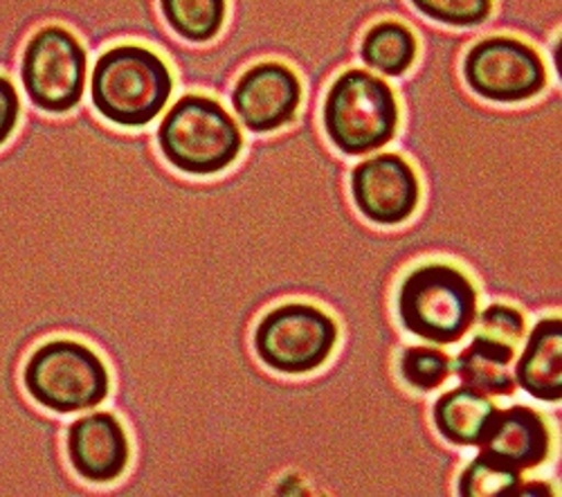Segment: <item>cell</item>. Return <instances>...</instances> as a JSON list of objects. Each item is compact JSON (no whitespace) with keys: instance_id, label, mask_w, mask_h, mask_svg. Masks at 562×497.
Segmentation results:
<instances>
[{"instance_id":"obj_17","label":"cell","mask_w":562,"mask_h":497,"mask_svg":"<svg viewBox=\"0 0 562 497\" xmlns=\"http://www.w3.org/2000/svg\"><path fill=\"white\" fill-rule=\"evenodd\" d=\"M169 30L187 43L214 41L227 14V0H160Z\"/></svg>"},{"instance_id":"obj_19","label":"cell","mask_w":562,"mask_h":497,"mask_svg":"<svg viewBox=\"0 0 562 497\" xmlns=\"http://www.w3.org/2000/svg\"><path fill=\"white\" fill-rule=\"evenodd\" d=\"M450 372V355L435 347H409L401 358L403 381L418 392H432L441 387L448 381Z\"/></svg>"},{"instance_id":"obj_2","label":"cell","mask_w":562,"mask_h":497,"mask_svg":"<svg viewBox=\"0 0 562 497\" xmlns=\"http://www.w3.org/2000/svg\"><path fill=\"white\" fill-rule=\"evenodd\" d=\"M173 95L167 61L143 45H115L98 57L90 75V102L100 117L120 128L156 122Z\"/></svg>"},{"instance_id":"obj_8","label":"cell","mask_w":562,"mask_h":497,"mask_svg":"<svg viewBox=\"0 0 562 497\" xmlns=\"http://www.w3.org/2000/svg\"><path fill=\"white\" fill-rule=\"evenodd\" d=\"M463 79L482 100L520 104L542 93L547 66L529 43L513 36H488L468 50Z\"/></svg>"},{"instance_id":"obj_18","label":"cell","mask_w":562,"mask_h":497,"mask_svg":"<svg viewBox=\"0 0 562 497\" xmlns=\"http://www.w3.org/2000/svg\"><path fill=\"white\" fill-rule=\"evenodd\" d=\"M522 484V473L513 471L486 455H477L459 477L463 497H515Z\"/></svg>"},{"instance_id":"obj_14","label":"cell","mask_w":562,"mask_h":497,"mask_svg":"<svg viewBox=\"0 0 562 497\" xmlns=\"http://www.w3.org/2000/svg\"><path fill=\"white\" fill-rule=\"evenodd\" d=\"M495 410V403L486 394L461 385L435 400L432 421L446 441L468 448L480 445Z\"/></svg>"},{"instance_id":"obj_16","label":"cell","mask_w":562,"mask_h":497,"mask_svg":"<svg viewBox=\"0 0 562 497\" xmlns=\"http://www.w3.org/2000/svg\"><path fill=\"white\" fill-rule=\"evenodd\" d=\"M416 36L398 21H381L373 25L362 43L360 59L367 68L387 77H403L416 61Z\"/></svg>"},{"instance_id":"obj_13","label":"cell","mask_w":562,"mask_h":497,"mask_svg":"<svg viewBox=\"0 0 562 497\" xmlns=\"http://www.w3.org/2000/svg\"><path fill=\"white\" fill-rule=\"evenodd\" d=\"M515 383L547 403L562 398V323L555 318L533 327L515 365Z\"/></svg>"},{"instance_id":"obj_11","label":"cell","mask_w":562,"mask_h":497,"mask_svg":"<svg viewBox=\"0 0 562 497\" xmlns=\"http://www.w3.org/2000/svg\"><path fill=\"white\" fill-rule=\"evenodd\" d=\"M302 81L284 64L263 61L248 68L232 90V109L250 133H272L295 120Z\"/></svg>"},{"instance_id":"obj_21","label":"cell","mask_w":562,"mask_h":497,"mask_svg":"<svg viewBox=\"0 0 562 497\" xmlns=\"http://www.w3.org/2000/svg\"><path fill=\"white\" fill-rule=\"evenodd\" d=\"M527 334V320L522 310L506 304H491L477 320V334L482 338L518 349Z\"/></svg>"},{"instance_id":"obj_5","label":"cell","mask_w":562,"mask_h":497,"mask_svg":"<svg viewBox=\"0 0 562 497\" xmlns=\"http://www.w3.org/2000/svg\"><path fill=\"white\" fill-rule=\"evenodd\" d=\"M398 120L392 86L367 70L351 68L326 90L324 133L347 156H364L387 147L396 138Z\"/></svg>"},{"instance_id":"obj_9","label":"cell","mask_w":562,"mask_h":497,"mask_svg":"<svg viewBox=\"0 0 562 497\" xmlns=\"http://www.w3.org/2000/svg\"><path fill=\"white\" fill-rule=\"evenodd\" d=\"M133 458L131 437L115 413H92L66 428V460L86 484L111 486L120 482Z\"/></svg>"},{"instance_id":"obj_15","label":"cell","mask_w":562,"mask_h":497,"mask_svg":"<svg viewBox=\"0 0 562 497\" xmlns=\"http://www.w3.org/2000/svg\"><path fill=\"white\" fill-rule=\"evenodd\" d=\"M515 360V347L475 336L457 358V374L463 385L486 396H510L515 379L508 365Z\"/></svg>"},{"instance_id":"obj_3","label":"cell","mask_w":562,"mask_h":497,"mask_svg":"<svg viewBox=\"0 0 562 497\" xmlns=\"http://www.w3.org/2000/svg\"><path fill=\"white\" fill-rule=\"evenodd\" d=\"M162 158L184 176H218L239 160L244 135L227 109L207 95H182L158 126Z\"/></svg>"},{"instance_id":"obj_20","label":"cell","mask_w":562,"mask_h":497,"mask_svg":"<svg viewBox=\"0 0 562 497\" xmlns=\"http://www.w3.org/2000/svg\"><path fill=\"white\" fill-rule=\"evenodd\" d=\"M412 5L424 16L452 27L482 25L493 12V0H412Z\"/></svg>"},{"instance_id":"obj_1","label":"cell","mask_w":562,"mask_h":497,"mask_svg":"<svg viewBox=\"0 0 562 497\" xmlns=\"http://www.w3.org/2000/svg\"><path fill=\"white\" fill-rule=\"evenodd\" d=\"M21 387L41 410L57 417L90 413L111 396L104 358L77 338H45L23 360Z\"/></svg>"},{"instance_id":"obj_7","label":"cell","mask_w":562,"mask_h":497,"mask_svg":"<svg viewBox=\"0 0 562 497\" xmlns=\"http://www.w3.org/2000/svg\"><path fill=\"white\" fill-rule=\"evenodd\" d=\"M19 72L34 111L66 115L83 98L88 53L70 30L61 25L41 27L25 43Z\"/></svg>"},{"instance_id":"obj_4","label":"cell","mask_w":562,"mask_h":497,"mask_svg":"<svg viewBox=\"0 0 562 497\" xmlns=\"http://www.w3.org/2000/svg\"><path fill=\"white\" fill-rule=\"evenodd\" d=\"M398 320L412 336L454 344L477 320V291L463 270L448 263L414 268L396 293Z\"/></svg>"},{"instance_id":"obj_6","label":"cell","mask_w":562,"mask_h":497,"mask_svg":"<svg viewBox=\"0 0 562 497\" xmlns=\"http://www.w3.org/2000/svg\"><path fill=\"white\" fill-rule=\"evenodd\" d=\"M340 329L329 313L313 304H279L257 323L252 349L261 363L284 376H304L331 358Z\"/></svg>"},{"instance_id":"obj_22","label":"cell","mask_w":562,"mask_h":497,"mask_svg":"<svg viewBox=\"0 0 562 497\" xmlns=\"http://www.w3.org/2000/svg\"><path fill=\"white\" fill-rule=\"evenodd\" d=\"M21 117H23V106H21L19 90L8 75L0 72V149L12 140Z\"/></svg>"},{"instance_id":"obj_12","label":"cell","mask_w":562,"mask_h":497,"mask_svg":"<svg viewBox=\"0 0 562 497\" xmlns=\"http://www.w3.org/2000/svg\"><path fill=\"white\" fill-rule=\"evenodd\" d=\"M549 428L544 419L527 405L495 410L480 441L482 455L518 473L538 468L549 458Z\"/></svg>"},{"instance_id":"obj_10","label":"cell","mask_w":562,"mask_h":497,"mask_svg":"<svg viewBox=\"0 0 562 497\" xmlns=\"http://www.w3.org/2000/svg\"><path fill=\"white\" fill-rule=\"evenodd\" d=\"M351 194L358 212L379 225H401L414 216L420 185L414 167L396 154L360 162L351 173Z\"/></svg>"}]
</instances>
